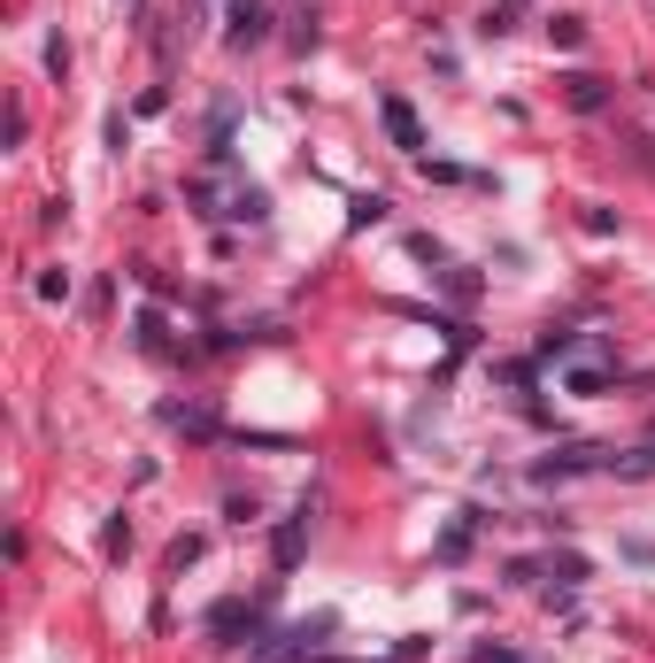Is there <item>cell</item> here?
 <instances>
[{
	"label": "cell",
	"mask_w": 655,
	"mask_h": 663,
	"mask_svg": "<svg viewBox=\"0 0 655 663\" xmlns=\"http://www.w3.org/2000/svg\"><path fill=\"white\" fill-rule=\"evenodd\" d=\"M386 140H393L401 155H424V132H417V116H409V101H386Z\"/></svg>",
	"instance_id": "6da1fadb"
},
{
	"label": "cell",
	"mask_w": 655,
	"mask_h": 663,
	"mask_svg": "<svg viewBox=\"0 0 655 663\" xmlns=\"http://www.w3.org/2000/svg\"><path fill=\"white\" fill-rule=\"evenodd\" d=\"M563 101H571L579 116H594V109L610 101V85H602V78H586V70H571V78H563Z\"/></svg>",
	"instance_id": "7a4b0ae2"
},
{
	"label": "cell",
	"mask_w": 655,
	"mask_h": 663,
	"mask_svg": "<svg viewBox=\"0 0 655 663\" xmlns=\"http://www.w3.org/2000/svg\"><path fill=\"white\" fill-rule=\"evenodd\" d=\"M586 463H594V448H563V456H547L532 479H540V487H555V479H571V471H586Z\"/></svg>",
	"instance_id": "3957f363"
},
{
	"label": "cell",
	"mask_w": 655,
	"mask_h": 663,
	"mask_svg": "<svg viewBox=\"0 0 655 663\" xmlns=\"http://www.w3.org/2000/svg\"><path fill=\"white\" fill-rule=\"evenodd\" d=\"M301 532H309V501H301V517H286V524H278V571H294V563H301Z\"/></svg>",
	"instance_id": "277c9868"
},
{
	"label": "cell",
	"mask_w": 655,
	"mask_h": 663,
	"mask_svg": "<svg viewBox=\"0 0 655 663\" xmlns=\"http://www.w3.org/2000/svg\"><path fill=\"white\" fill-rule=\"evenodd\" d=\"M232 39H239V47L263 39V0H232Z\"/></svg>",
	"instance_id": "5b68a950"
},
{
	"label": "cell",
	"mask_w": 655,
	"mask_h": 663,
	"mask_svg": "<svg viewBox=\"0 0 655 663\" xmlns=\"http://www.w3.org/2000/svg\"><path fill=\"white\" fill-rule=\"evenodd\" d=\"M617 479H655V448H641V456H625V463H610Z\"/></svg>",
	"instance_id": "8992f818"
},
{
	"label": "cell",
	"mask_w": 655,
	"mask_h": 663,
	"mask_svg": "<svg viewBox=\"0 0 655 663\" xmlns=\"http://www.w3.org/2000/svg\"><path fill=\"white\" fill-rule=\"evenodd\" d=\"M547 39H555V47H579V39H586V23H579V16H555V23H547Z\"/></svg>",
	"instance_id": "52a82bcc"
}]
</instances>
